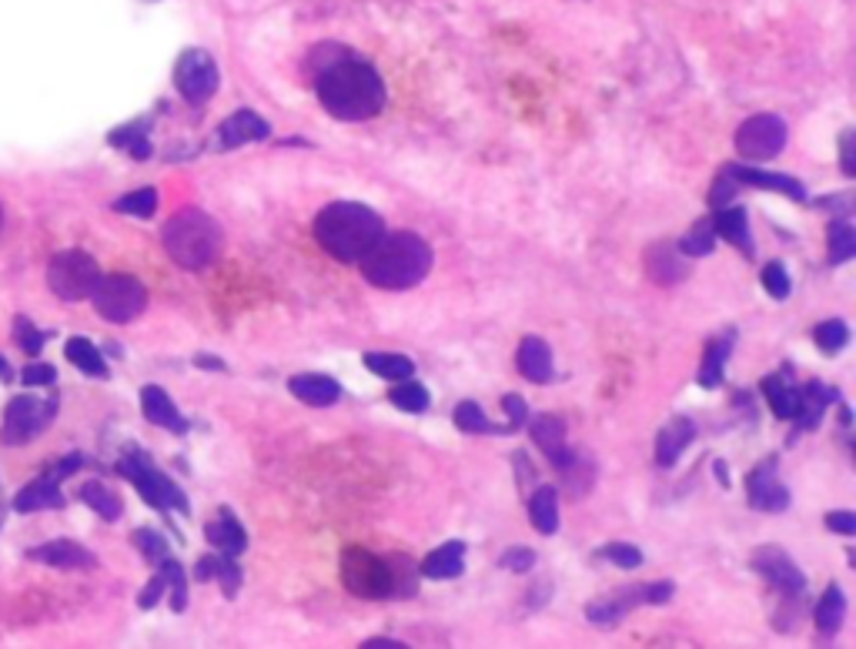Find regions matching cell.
Returning a JSON list of instances; mask_svg holds the SVG:
<instances>
[{"instance_id":"cell-1","label":"cell","mask_w":856,"mask_h":649,"mask_svg":"<svg viewBox=\"0 0 856 649\" xmlns=\"http://www.w3.org/2000/svg\"><path fill=\"white\" fill-rule=\"evenodd\" d=\"M315 95L334 121H369L388 105L382 74L352 51L334 57L315 74Z\"/></svg>"},{"instance_id":"cell-2","label":"cell","mask_w":856,"mask_h":649,"mask_svg":"<svg viewBox=\"0 0 856 649\" xmlns=\"http://www.w3.org/2000/svg\"><path fill=\"white\" fill-rule=\"evenodd\" d=\"M432 249L415 231H385L375 245L359 258V268L369 285L385 292H408L432 272Z\"/></svg>"},{"instance_id":"cell-3","label":"cell","mask_w":856,"mask_h":649,"mask_svg":"<svg viewBox=\"0 0 856 649\" xmlns=\"http://www.w3.org/2000/svg\"><path fill=\"white\" fill-rule=\"evenodd\" d=\"M382 234V215L362 201H331L315 218V241L341 265H355Z\"/></svg>"},{"instance_id":"cell-4","label":"cell","mask_w":856,"mask_h":649,"mask_svg":"<svg viewBox=\"0 0 856 649\" xmlns=\"http://www.w3.org/2000/svg\"><path fill=\"white\" fill-rule=\"evenodd\" d=\"M161 245L171 255L178 268L185 272H201L208 265H215V258L224 249V231L221 224L201 211V208H185L171 218L161 231Z\"/></svg>"},{"instance_id":"cell-5","label":"cell","mask_w":856,"mask_h":649,"mask_svg":"<svg viewBox=\"0 0 856 649\" xmlns=\"http://www.w3.org/2000/svg\"><path fill=\"white\" fill-rule=\"evenodd\" d=\"M341 586L359 600H395V556H375L359 546L345 549Z\"/></svg>"},{"instance_id":"cell-6","label":"cell","mask_w":856,"mask_h":649,"mask_svg":"<svg viewBox=\"0 0 856 649\" xmlns=\"http://www.w3.org/2000/svg\"><path fill=\"white\" fill-rule=\"evenodd\" d=\"M118 472L134 482V490L144 496L147 506H154V509H161V513L175 509V513H182V516L191 513L188 496H185L164 472H157L154 462H151L141 449H128V452L121 455V462H118Z\"/></svg>"},{"instance_id":"cell-7","label":"cell","mask_w":856,"mask_h":649,"mask_svg":"<svg viewBox=\"0 0 856 649\" xmlns=\"http://www.w3.org/2000/svg\"><path fill=\"white\" fill-rule=\"evenodd\" d=\"M91 301L105 321L128 324L141 318V311L147 308V288L131 275H101V282L91 292Z\"/></svg>"},{"instance_id":"cell-8","label":"cell","mask_w":856,"mask_h":649,"mask_svg":"<svg viewBox=\"0 0 856 649\" xmlns=\"http://www.w3.org/2000/svg\"><path fill=\"white\" fill-rule=\"evenodd\" d=\"M98 282H101V268L91 255H84V252H61L47 265V285L61 301L91 298Z\"/></svg>"},{"instance_id":"cell-9","label":"cell","mask_w":856,"mask_h":649,"mask_svg":"<svg viewBox=\"0 0 856 649\" xmlns=\"http://www.w3.org/2000/svg\"><path fill=\"white\" fill-rule=\"evenodd\" d=\"M54 416H57V398L18 395L4 413V442L24 446V442L37 439L51 426Z\"/></svg>"},{"instance_id":"cell-10","label":"cell","mask_w":856,"mask_h":649,"mask_svg":"<svg viewBox=\"0 0 856 649\" xmlns=\"http://www.w3.org/2000/svg\"><path fill=\"white\" fill-rule=\"evenodd\" d=\"M753 570L773 586L783 600H797V603H806V576L800 565L790 559V552H783L780 546H762L753 552L749 559Z\"/></svg>"},{"instance_id":"cell-11","label":"cell","mask_w":856,"mask_h":649,"mask_svg":"<svg viewBox=\"0 0 856 649\" xmlns=\"http://www.w3.org/2000/svg\"><path fill=\"white\" fill-rule=\"evenodd\" d=\"M221 85V70L215 64V57L201 47H191L178 57L175 64V88L185 101L191 105H205L208 98H215Z\"/></svg>"},{"instance_id":"cell-12","label":"cell","mask_w":856,"mask_h":649,"mask_svg":"<svg viewBox=\"0 0 856 649\" xmlns=\"http://www.w3.org/2000/svg\"><path fill=\"white\" fill-rule=\"evenodd\" d=\"M787 121L777 114H753L736 131V151L746 161H769L787 147Z\"/></svg>"},{"instance_id":"cell-13","label":"cell","mask_w":856,"mask_h":649,"mask_svg":"<svg viewBox=\"0 0 856 649\" xmlns=\"http://www.w3.org/2000/svg\"><path fill=\"white\" fill-rule=\"evenodd\" d=\"M746 503L759 513H787L790 509V490L780 479V462L762 459L749 479H746Z\"/></svg>"},{"instance_id":"cell-14","label":"cell","mask_w":856,"mask_h":649,"mask_svg":"<svg viewBox=\"0 0 856 649\" xmlns=\"http://www.w3.org/2000/svg\"><path fill=\"white\" fill-rule=\"evenodd\" d=\"M533 442L546 452V459H549L559 472L572 469L575 459H579V452H572V449L566 446V422L556 419V416H536V419H533Z\"/></svg>"},{"instance_id":"cell-15","label":"cell","mask_w":856,"mask_h":649,"mask_svg":"<svg viewBox=\"0 0 856 649\" xmlns=\"http://www.w3.org/2000/svg\"><path fill=\"white\" fill-rule=\"evenodd\" d=\"M272 134V124L254 114V111H234L231 118H224L218 124V151H231V147H241V144H254V141H265Z\"/></svg>"},{"instance_id":"cell-16","label":"cell","mask_w":856,"mask_h":649,"mask_svg":"<svg viewBox=\"0 0 856 649\" xmlns=\"http://www.w3.org/2000/svg\"><path fill=\"white\" fill-rule=\"evenodd\" d=\"M729 178H736V185H749V188H762V191H780L790 201H806V185L793 175H773V172H759L749 165H726L723 168Z\"/></svg>"},{"instance_id":"cell-17","label":"cell","mask_w":856,"mask_h":649,"mask_svg":"<svg viewBox=\"0 0 856 649\" xmlns=\"http://www.w3.org/2000/svg\"><path fill=\"white\" fill-rule=\"evenodd\" d=\"M693 439H696L693 419H687V416L669 419V422L659 429V439H656V465H662V469L676 465V462L682 459V452L693 446Z\"/></svg>"},{"instance_id":"cell-18","label":"cell","mask_w":856,"mask_h":649,"mask_svg":"<svg viewBox=\"0 0 856 649\" xmlns=\"http://www.w3.org/2000/svg\"><path fill=\"white\" fill-rule=\"evenodd\" d=\"M28 556H31L34 562L54 565V570H95V565H98L95 552H88V549L77 546V542H67V539L44 542V546L31 549Z\"/></svg>"},{"instance_id":"cell-19","label":"cell","mask_w":856,"mask_h":649,"mask_svg":"<svg viewBox=\"0 0 856 649\" xmlns=\"http://www.w3.org/2000/svg\"><path fill=\"white\" fill-rule=\"evenodd\" d=\"M141 409H144V419L175 432V436H185L188 432V422L182 419V413L175 409V402H171V395L161 388V385H144L141 388Z\"/></svg>"},{"instance_id":"cell-20","label":"cell","mask_w":856,"mask_h":649,"mask_svg":"<svg viewBox=\"0 0 856 649\" xmlns=\"http://www.w3.org/2000/svg\"><path fill=\"white\" fill-rule=\"evenodd\" d=\"M418 573L428 580H459L465 573V542H459V539L442 542L439 549H432L421 559Z\"/></svg>"},{"instance_id":"cell-21","label":"cell","mask_w":856,"mask_h":649,"mask_svg":"<svg viewBox=\"0 0 856 649\" xmlns=\"http://www.w3.org/2000/svg\"><path fill=\"white\" fill-rule=\"evenodd\" d=\"M646 275L656 282V285H676L690 275V265L682 262V252L676 245H669V241H659V245H652L646 252Z\"/></svg>"},{"instance_id":"cell-22","label":"cell","mask_w":856,"mask_h":649,"mask_svg":"<svg viewBox=\"0 0 856 649\" xmlns=\"http://www.w3.org/2000/svg\"><path fill=\"white\" fill-rule=\"evenodd\" d=\"M516 369L523 372V378H529V382H536V385L552 382V378H556L552 349H549L542 339H536V336L523 339V345H519V352H516Z\"/></svg>"},{"instance_id":"cell-23","label":"cell","mask_w":856,"mask_h":649,"mask_svg":"<svg viewBox=\"0 0 856 649\" xmlns=\"http://www.w3.org/2000/svg\"><path fill=\"white\" fill-rule=\"evenodd\" d=\"M288 392L295 398H301L305 405H315V409H328V405H334L341 398V385L331 375H318V372L295 375L288 382Z\"/></svg>"},{"instance_id":"cell-24","label":"cell","mask_w":856,"mask_h":649,"mask_svg":"<svg viewBox=\"0 0 856 649\" xmlns=\"http://www.w3.org/2000/svg\"><path fill=\"white\" fill-rule=\"evenodd\" d=\"M839 392H830L823 382H806V388H800V413L793 416L797 432H813L823 422V413L830 409V402H836Z\"/></svg>"},{"instance_id":"cell-25","label":"cell","mask_w":856,"mask_h":649,"mask_svg":"<svg viewBox=\"0 0 856 649\" xmlns=\"http://www.w3.org/2000/svg\"><path fill=\"white\" fill-rule=\"evenodd\" d=\"M713 231L716 238H726L743 255H753V238H749V218L739 205H723L713 211Z\"/></svg>"},{"instance_id":"cell-26","label":"cell","mask_w":856,"mask_h":649,"mask_svg":"<svg viewBox=\"0 0 856 649\" xmlns=\"http://www.w3.org/2000/svg\"><path fill=\"white\" fill-rule=\"evenodd\" d=\"M205 539H208L218 552H228V556H241V552L248 549V532H244V526L234 519V513H231L228 506L218 513V519H211V522L205 526Z\"/></svg>"},{"instance_id":"cell-27","label":"cell","mask_w":856,"mask_h":649,"mask_svg":"<svg viewBox=\"0 0 856 649\" xmlns=\"http://www.w3.org/2000/svg\"><path fill=\"white\" fill-rule=\"evenodd\" d=\"M762 395L769 402L777 419H790L800 413V388L790 382V372H777V375H766L762 378Z\"/></svg>"},{"instance_id":"cell-28","label":"cell","mask_w":856,"mask_h":649,"mask_svg":"<svg viewBox=\"0 0 856 649\" xmlns=\"http://www.w3.org/2000/svg\"><path fill=\"white\" fill-rule=\"evenodd\" d=\"M57 475L54 472H47V475H41V479H34L31 485H24V490L18 493V499H14V509L18 513H37V509H61L64 506V496H61V490H57Z\"/></svg>"},{"instance_id":"cell-29","label":"cell","mask_w":856,"mask_h":649,"mask_svg":"<svg viewBox=\"0 0 856 649\" xmlns=\"http://www.w3.org/2000/svg\"><path fill=\"white\" fill-rule=\"evenodd\" d=\"M643 606V586H633L613 600H599V603H589L585 606V619L595 623V626H616L629 616V609Z\"/></svg>"},{"instance_id":"cell-30","label":"cell","mask_w":856,"mask_h":649,"mask_svg":"<svg viewBox=\"0 0 856 649\" xmlns=\"http://www.w3.org/2000/svg\"><path fill=\"white\" fill-rule=\"evenodd\" d=\"M733 342H736V332H726L723 339H713L703 352V365L696 372V382L703 388H720L723 385V375H726V362L733 355Z\"/></svg>"},{"instance_id":"cell-31","label":"cell","mask_w":856,"mask_h":649,"mask_svg":"<svg viewBox=\"0 0 856 649\" xmlns=\"http://www.w3.org/2000/svg\"><path fill=\"white\" fill-rule=\"evenodd\" d=\"M195 576H198V580H211V576H215V580L221 583V590H224L228 600H234L238 590H241V565H238V559L228 556V552H221V556H205V559L198 562Z\"/></svg>"},{"instance_id":"cell-32","label":"cell","mask_w":856,"mask_h":649,"mask_svg":"<svg viewBox=\"0 0 856 649\" xmlns=\"http://www.w3.org/2000/svg\"><path fill=\"white\" fill-rule=\"evenodd\" d=\"M843 616H846V596L839 590V583H830L826 593L820 596L816 609H813V623H816V632L826 639V636H836L839 626H843Z\"/></svg>"},{"instance_id":"cell-33","label":"cell","mask_w":856,"mask_h":649,"mask_svg":"<svg viewBox=\"0 0 856 649\" xmlns=\"http://www.w3.org/2000/svg\"><path fill=\"white\" fill-rule=\"evenodd\" d=\"M529 522L536 526V532L542 536H556L559 529V493L552 485H539L529 499Z\"/></svg>"},{"instance_id":"cell-34","label":"cell","mask_w":856,"mask_h":649,"mask_svg":"<svg viewBox=\"0 0 856 649\" xmlns=\"http://www.w3.org/2000/svg\"><path fill=\"white\" fill-rule=\"evenodd\" d=\"M67 362H74L84 375H95V378H108V365L101 359V352L88 342V339H67L64 345Z\"/></svg>"},{"instance_id":"cell-35","label":"cell","mask_w":856,"mask_h":649,"mask_svg":"<svg viewBox=\"0 0 856 649\" xmlns=\"http://www.w3.org/2000/svg\"><path fill=\"white\" fill-rule=\"evenodd\" d=\"M365 369L382 375V378H392V382H402V378L415 375V362L408 355H398V352H369Z\"/></svg>"},{"instance_id":"cell-36","label":"cell","mask_w":856,"mask_h":649,"mask_svg":"<svg viewBox=\"0 0 856 649\" xmlns=\"http://www.w3.org/2000/svg\"><path fill=\"white\" fill-rule=\"evenodd\" d=\"M682 255L687 258H706V255H713V249H716V231H713V221L710 218H703V221H696L687 234L679 238V245H676Z\"/></svg>"},{"instance_id":"cell-37","label":"cell","mask_w":856,"mask_h":649,"mask_svg":"<svg viewBox=\"0 0 856 649\" xmlns=\"http://www.w3.org/2000/svg\"><path fill=\"white\" fill-rule=\"evenodd\" d=\"M80 499L88 503L101 519H108V522H118V519H121V499L108 490L105 482H84V485H80Z\"/></svg>"},{"instance_id":"cell-38","label":"cell","mask_w":856,"mask_h":649,"mask_svg":"<svg viewBox=\"0 0 856 649\" xmlns=\"http://www.w3.org/2000/svg\"><path fill=\"white\" fill-rule=\"evenodd\" d=\"M388 398H392V405L395 409H402V413H411V416H418V413H425L428 405H432V395H428V388L425 385H418V382H411V378H402L392 392H388Z\"/></svg>"},{"instance_id":"cell-39","label":"cell","mask_w":856,"mask_h":649,"mask_svg":"<svg viewBox=\"0 0 856 649\" xmlns=\"http://www.w3.org/2000/svg\"><path fill=\"white\" fill-rule=\"evenodd\" d=\"M813 342L823 355H839L849 345V324L839 318H826L813 329Z\"/></svg>"},{"instance_id":"cell-40","label":"cell","mask_w":856,"mask_h":649,"mask_svg":"<svg viewBox=\"0 0 856 649\" xmlns=\"http://www.w3.org/2000/svg\"><path fill=\"white\" fill-rule=\"evenodd\" d=\"M161 576H164L167 586H171V609L185 613V606H188V576H185V570H182V562L167 556V559L161 562Z\"/></svg>"},{"instance_id":"cell-41","label":"cell","mask_w":856,"mask_h":649,"mask_svg":"<svg viewBox=\"0 0 856 649\" xmlns=\"http://www.w3.org/2000/svg\"><path fill=\"white\" fill-rule=\"evenodd\" d=\"M856 255V231L846 221L830 224V265H846Z\"/></svg>"},{"instance_id":"cell-42","label":"cell","mask_w":856,"mask_h":649,"mask_svg":"<svg viewBox=\"0 0 856 649\" xmlns=\"http://www.w3.org/2000/svg\"><path fill=\"white\" fill-rule=\"evenodd\" d=\"M456 426H459L462 432H469V436H489V432H498V429L485 419L482 405L472 402V398H465V402L456 405Z\"/></svg>"},{"instance_id":"cell-43","label":"cell","mask_w":856,"mask_h":649,"mask_svg":"<svg viewBox=\"0 0 856 649\" xmlns=\"http://www.w3.org/2000/svg\"><path fill=\"white\" fill-rule=\"evenodd\" d=\"M114 211L121 215H134V218H151L157 211V191L154 188H141V191H131L124 198L114 201Z\"/></svg>"},{"instance_id":"cell-44","label":"cell","mask_w":856,"mask_h":649,"mask_svg":"<svg viewBox=\"0 0 856 649\" xmlns=\"http://www.w3.org/2000/svg\"><path fill=\"white\" fill-rule=\"evenodd\" d=\"M111 144L114 147H124L131 157H138V161H147L151 157V141H147V131H141V128H118L114 134H111Z\"/></svg>"},{"instance_id":"cell-45","label":"cell","mask_w":856,"mask_h":649,"mask_svg":"<svg viewBox=\"0 0 856 649\" xmlns=\"http://www.w3.org/2000/svg\"><path fill=\"white\" fill-rule=\"evenodd\" d=\"M759 278H762V288L769 292V298H777V301H787V298H790L793 282H790V272H787L780 262H769Z\"/></svg>"},{"instance_id":"cell-46","label":"cell","mask_w":856,"mask_h":649,"mask_svg":"<svg viewBox=\"0 0 856 649\" xmlns=\"http://www.w3.org/2000/svg\"><path fill=\"white\" fill-rule=\"evenodd\" d=\"M134 546H138V549L144 552V559L154 562V565H161V562L171 556L167 539H164L161 532H154V529H138V532H134Z\"/></svg>"},{"instance_id":"cell-47","label":"cell","mask_w":856,"mask_h":649,"mask_svg":"<svg viewBox=\"0 0 856 649\" xmlns=\"http://www.w3.org/2000/svg\"><path fill=\"white\" fill-rule=\"evenodd\" d=\"M599 556H606L610 562H616L619 570H639L643 565V552L629 542H610L606 549H599Z\"/></svg>"},{"instance_id":"cell-48","label":"cell","mask_w":856,"mask_h":649,"mask_svg":"<svg viewBox=\"0 0 856 649\" xmlns=\"http://www.w3.org/2000/svg\"><path fill=\"white\" fill-rule=\"evenodd\" d=\"M502 570H512V573H529L536 570V552L526 549V546H516V549H505L502 559H498Z\"/></svg>"},{"instance_id":"cell-49","label":"cell","mask_w":856,"mask_h":649,"mask_svg":"<svg viewBox=\"0 0 856 649\" xmlns=\"http://www.w3.org/2000/svg\"><path fill=\"white\" fill-rule=\"evenodd\" d=\"M14 336H18V342H21V349H24L28 355H37V352L44 349V336L34 329L31 318H24V315L14 318Z\"/></svg>"},{"instance_id":"cell-50","label":"cell","mask_w":856,"mask_h":649,"mask_svg":"<svg viewBox=\"0 0 856 649\" xmlns=\"http://www.w3.org/2000/svg\"><path fill=\"white\" fill-rule=\"evenodd\" d=\"M502 409H505V416H508V429L516 432V429H523L526 422H529V405L523 402V395H505L502 398Z\"/></svg>"},{"instance_id":"cell-51","label":"cell","mask_w":856,"mask_h":649,"mask_svg":"<svg viewBox=\"0 0 856 649\" xmlns=\"http://www.w3.org/2000/svg\"><path fill=\"white\" fill-rule=\"evenodd\" d=\"M736 191H739V185H736V178H729L726 172L716 178V185H713V191H710V208L716 211V208H723V205H729L733 198H736Z\"/></svg>"},{"instance_id":"cell-52","label":"cell","mask_w":856,"mask_h":649,"mask_svg":"<svg viewBox=\"0 0 856 649\" xmlns=\"http://www.w3.org/2000/svg\"><path fill=\"white\" fill-rule=\"evenodd\" d=\"M853 141H856V134H853V131H843V138H839V168H843L846 178H856V151H853Z\"/></svg>"},{"instance_id":"cell-53","label":"cell","mask_w":856,"mask_h":649,"mask_svg":"<svg viewBox=\"0 0 856 649\" xmlns=\"http://www.w3.org/2000/svg\"><path fill=\"white\" fill-rule=\"evenodd\" d=\"M826 529L836 532V536H856V516L849 509H839V513H830L826 519Z\"/></svg>"},{"instance_id":"cell-54","label":"cell","mask_w":856,"mask_h":649,"mask_svg":"<svg viewBox=\"0 0 856 649\" xmlns=\"http://www.w3.org/2000/svg\"><path fill=\"white\" fill-rule=\"evenodd\" d=\"M21 378H24V385H51L57 378V372H54V365L41 362V365H28Z\"/></svg>"},{"instance_id":"cell-55","label":"cell","mask_w":856,"mask_h":649,"mask_svg":"<svg viewBox=\"0 0 856 649\" xmlns=\"http://www.w3.org/2000/svg\"><path fill=\"white\" fill-rule=\"evenodd\" d=\"M164 586H167V580H164V576L157 573V576H154V580L147 583V590L141 593V600H138V603H141V609H151V606H154V603H157V600L164 596Z\"/></svg>"},{"instance_id":"cell-56","label":"cell","mask_w":856,"mask_h":649,"mask_svg":"<svg viewBox=\"0 0 856 649\" xmlns=\"http://www.w3.org/2000/svg\"><path fill=\"white\" fill-rule=\"evenodd\" d=\"M362 649H405V642L378 636V639H365V642H362Z\"/></svg>"},{"instance_id":"cell-57","label":"cell","mask_w":856,"mask_h":649,"mask_svg":"<svg viewBox=\"0 0 856 649\" xmlns=\"http://www.w3.org/2000/svg\"><path fill=\"white\" fill-rule=\"evenodd\" d=\"M195 365H201V369H218V372H224V362H221V359H215V355H198V359H195Z\"/></svg>"},{"instance_id":"cell-58","label":"cell","mask_w":856,"mask_h":649,"mask_svg":"<svg viewBox=\"0 0 856 649\" xmlns=\"http://www.w3.org/2000/svg\"><path fill=\"white\" fill-rule=\"evenodd\" d=\"M716 475H720V485L726 490V485H729V472H726V465H723V462H716Z\"/></svg>"},{"instance_id":"cell-59","label":"cell","mask_w":856,"mask_h":649,"mask_svg":"<svg viewBox=\"0 0 856 649\" xmlns=\"http://www.w3.org/2000/svg\"><path fill=\"white\" fill-rule=\"evenodd\" d=\"M0 378H4V382L11 378V369H8V362H4V359H0Z\"/></svg>"},{"instance_id":"cell-60","label":"cell","mask_w":856,"mask_h":649,"mask_svg":"<svg viewBox=\"0 0 856 649\" xmlns=\"http://www.w3.org/2000/svg\"><path fill=\"white\" fill-rule=\"evenodd\" d=\"M0 221H4V215H0Z\"/></svg>"}]
</instances>
